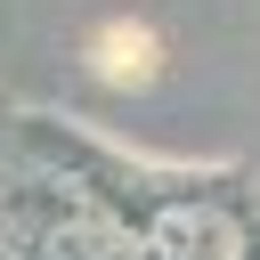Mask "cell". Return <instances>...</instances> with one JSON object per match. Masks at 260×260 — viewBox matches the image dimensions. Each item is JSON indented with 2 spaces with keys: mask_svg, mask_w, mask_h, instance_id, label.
Returning a JSON list of instances; mask_svg holds the SVG:
<instances>
[{
  "mask_svg": "<svg viewBox=\"0 0 260 260\" xmlns=\"http://www.w3.org/2000/svg\"><path fill=\"white\" fill-rule=\"evenodd\" d=\"M146 236L162 260H244V228L219 203H162Z\"/></svg>",
  "mask_w": 260,
  "mask_h": 260,
  "instance_id": "obj_1",
  "label": "cell"
},
{
  "mask_svg": "<svg viewBox=\"0 0 260 260\" xmlns=\"http://www.w3.org/2000/svg\"><path fill=\"white\" fill-rule=\"evenodd\" d=\"M0 260H32V252H24V244H8V236H0Z\"/></svg>",
  "mask_w": 260,
  "mask_h": 260,
  "instance_id": "obj_3",
  "label": "cell"
},
{
  "mask_svg": "<svg viewBox=\"0 0 260 260\" xmlns=\"http://www.w3.org/2000/svg\"><path fill=\"white\" fill-rule=\"evenodd\" d=\"M49 252H57V260H130V244H122L114 228H98V219L57 228V236H49Z\"/></svg>",
  "mask_w": 260,
  "mask_h": 260,
  "instance_id": "obj_2",
  "label": "cell"
}]
</instances>
